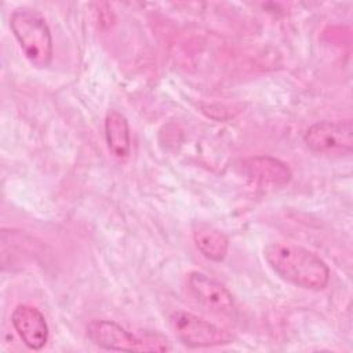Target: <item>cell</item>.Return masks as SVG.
<instances>
[{
  "label": "cell",
  "instance_id": "cell-1",
  "mask_svg": "<svg viewBox=\"0 0 353 353\" xmlns=\"http://www.w3.org/2000/svg\"><path fill=\"white\" fill-rule=\"evenodd\" d=\"M268 265L285 281L310 291L324 290L330 281L328 265L314 252L284 241L270 243L263 250Z\"/></svg>",
  "mask_w": 353,
  "mask_h": 353
},
{
  "label": "cell",
  "instance_id": "cell-2",
  "mask_svg": "<svg viewBox=\"0 0 353 353\" xmlns=\"http://www.w3.org/2000/svg\"><path fill=\"white\" fill-rule=\"evenodd\" d=\"M11 30L28 61L46 68L52 58V36L46 19L30 8H18L10 18Z\"/></svg>",
  "mask_w": 353,
  "mask_h": 353
},
{
  "label": "cell",
  "instance_id": "cell-3",
  "mask_svg": "<svg viewBox=\"0 0 353 353\" xmlns=\"http://www.w3.org/2000/svg\"><path fill=\"white\" fill-rule=\"evenodd\" d=\"M170 325L175 336L189 347H211L232 341V335L226 330L183 310L171 314Z\"/></svg>",
  "mask_w": 353,
  "mask_h": 353
},
{
  "label": "cell",
  "instance_id": "cell-4",
  "mask_svg": "<svg viewBox=\"0 0 353 353\" xmlns=\"http://www.w3.org/2000/svg\"><path fill=\"white\" fill-rule=\"evenodd\" d=\"M303 141L313 152L323 154H345L353 149V125L350 120L317 121L312 124Z\"/></svg>",
  "mask_w": 353,
  "mask_h": 353
},
{
  "label": "cell",
  "instance_id": "cell-5",
  "mask_svg": "<svg viewBox=\"0 0 353 353\" xmlns=\"http://www.w3.org/2000/svg\"><path fill=\"white\" fill-rule=\"evenodd\" d=\"M188 288L190 295L208 312L218 316H230L234 312V301L229 290L201 272L188 274Z\"/></svg>",
  "mask_w": 353,
  "mask_h": 353
},
{
  "label": "cell",
  "instance_id": "cell-6",
  "mask_svg": "<svg viewBox=\"0 0 353 353\" xmlns=\"http://www.w3.org/2000/svg\"><path fill=\"white\" fill-rule=\"evenodd\" d=\"M87 335L94 345L108 350H146L143 338L132 335L112 320H92L87 324Z\"/></svg>",
  "mask_w": 353,
  "mask_h": 353
},
{
  "label": "cell",
  "instance_id": "cell-7",
  "mask_svg": "<svg viewBox=\"0 0 353 353\" xmlns=\"http://www.w3.org/2000/svg\"><path fill=\"white\" fill-rule=\"evenodd\" d=\"M11 323L22 339L32 350H40L48 341V325L43 313L30 305H18L11 314Z\"/></svg>",
  "mask_w": 353,
  "mask_h": 353
},
{
  "label": "cell",
  "instance_id": "cell-8",
  "mask_svg": "<svg viewBox=\"0 0 353 353\" xmlns=\"http://www.w3.org/2000/svg\"><path fill=\"white\" fill-rule=\"evenodd\" d=\"M243 171L251 179L263 185L283 186L291 179V170L288 165L269 156H256L244 160Z\"/></svg>",
  "mask_w": 353,
  "mask_h": 353
},
{
  "label": "cell",
  "instance_id": "cell-9",
  "mask_svg": "<svg viewBox=\"0 0 353 353\" xmlns=\"http://www.w3.org/2000/svg\"><path fill=\"white\" fill-rule=\"evenodd\" d=\"M105 138L109 152L119 160L128 157L131 152V138L128 121L120 112L110 109L105 117Z\"/></svg>",
  "mask_w": 353,
  "mask_h": 353
},
{
  "label": "cell",
  "instance_id": "cell-10",
  "mask_svg": "<svg viewBox=\"0 0 353 353\" xmlns=\"http://www.w3.org/2000/svg\"><path fill=\"white\" fill-rule=\"evenodd\" d=\"M193 240L197 250L207 259L214 262H221L225 259L229 248V240L219 229L208 223H197L193 229Z\"/></svg>",
  "mask_w": 353,
  "mask_h": 353
}]
</instances>
